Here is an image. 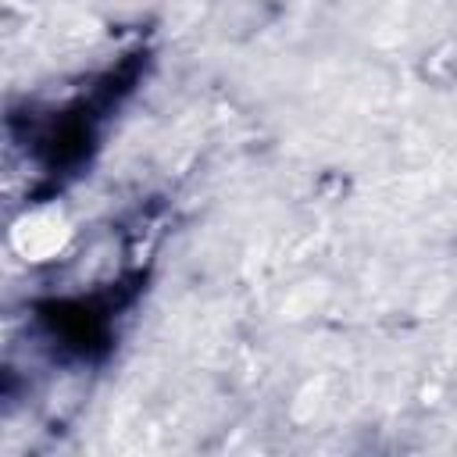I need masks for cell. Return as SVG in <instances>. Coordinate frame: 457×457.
<instances>
[{"label":"cell","instance_id":"cell-1","mask_svg":"<svg viewBox=\"0 0 457 457\" xmlns=\"http://www.w3.org/2000/svg\"><path fill=\"white\" fill-rule=\"evenodd\" d=\"M29 225H32V236H29V232H18V243H21V250H25L32 261H39V257H46L50 250L61 246V239H64V225H61V218H46V214H39V218H32Z\"/></svg>","mask_w":457,"mask_h":457}]
</instances>
